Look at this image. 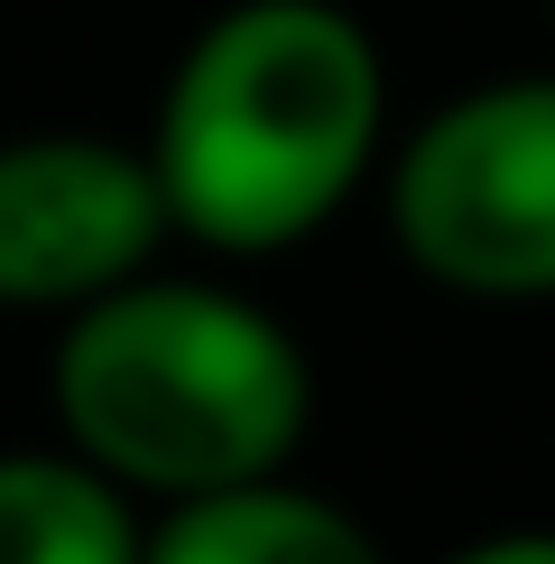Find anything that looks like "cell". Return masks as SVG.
I'll use <instances>...</instances> for the list:
<instances>
[{"mask_svg": "<svg viewBox=\"0 0 555 564\" xmlns=\"http://www.w3.org/2000/svg\"><path fill=\"white\" fill-rule=\"evenodd\" d=\"M149 176L204 260H287L389 158V56L342 0H231L157 84Z\"/></svg>", "mask_w": 555, "mask_h": 564, "instance_id": "1", "label": "cell"}, {"mask_svg": "<svg viewBox=\"0 0 555 564\" xmlns=\"http://www.w3.org/2000/svg\"><path fill=\"white\" fill-rule=\"evenodd\" d=\"M56 444L111 473L139 509L296 473L315 435V361L287 315L204 269H139L75 305L46 351Z\"/></svg>", "mask_w": 555, "mask_h": 564, "instance_id": "2", "label": "cell"}, {"mask_svg": "<svg viewBox=\"0 0 555 564\" xmlns=\"http://www.w3.org/2000/svg\"><path fill=\"white\" fill-rule=\"evenodd\" d=\"M399 260L463 305H555V65L463 84L380 158Z\"/></svg>", "mask_w": 555, "mask_h": 564, "instance_id": "3", "label": "cell"}, {"mask_svg": "<svg viewBox=\"0 0 555 564\" xmlns=\"http://www.w3.org/2000/svg\"><path fill=\"white\" fill-rule=\"evenodd\" d=\"M167 195L139 139L10 130L0 139V315H75L167 250Z\"/></svg>", "mask_w": 555, "mask_h": 564, "instance_id": "4", "label": "cell"}, {"mask_svg": "<svg viewBox=\"0 0 555 564\" xmlns=\"http://www.w3.org/2000/svg\"><path fill=\"white\" fill-rule=\"evenodd\" d=\"M139 564H389V546L334 490H306L296 473H278V481H250V490L157 509Z\"/></svg>", "mask_w": 555, "mask_h": 564, "instance_id": "5", "label": "cell"}, {"mask_svg": "<svg viewBox=\"0 0 555 564\" xmlns=\"http://www.w3.org/2000/svg\"><path fill=\"white\" fill-rule=\"evenodd\" d=\"M149 509L75 444H0V564H139Z\"/></svg>", "mask_w": 555, "mask_h": 564, "instance_id": "6", "label": "cell"}, {"mask_svg": "<svg viewBox=\"0 0 555 564\" xmlns=\"http://www.w3.org/2000/svg\"><path fill=\"white\" fill-rule=\"evenodd\" d=\"M445 564H555V528H491L472 546H454Z\"/></svg>", "mask_w": 555, "mask_h": 564, "instance_id": "7", "label": "cell"}, {"mask_svg": "<svg viewBox=\"0 0 555 564\" xmlns=\"http://www.w3.org/2000/svg\"><path fill=\"white\" fill-rule=\"evenodd\" d=\"M546 19H555V0H546Z\"/></svg>", "mask_w": 555, "mask_h": 564, "instance_id": "8", "label": "cell"}]
</instances>
